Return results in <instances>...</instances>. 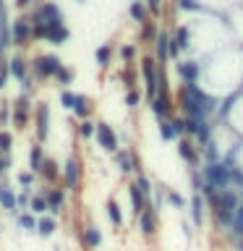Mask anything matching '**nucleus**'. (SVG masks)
<instances>
[{"label":"nucleus","mask_w":243,"mask_h":251,"mask_svg":"<svg viewBox=\"0 0 243 251\" xmlns=\"http://www.w3.org/2000/svg\"><path fill=\"white\" fill-rule=\"evenodd\" d=\"M178 100H180V107H183L186 118H204V121H207V115L217 105V102L212 100L207 92H201L196 84H183L180 86Z\"/></svg>","instance_id":"1"},{"label":"nucleus","mask_w":243,"mask_h":251,"mask_svg":"<svg viewBox=\"0 0 243 251\" xmlns=\"http://www.w3.org/2000/svg\"><path fill=\"white\" fill-rule=\"evenodd\" d=\"M233 157L227 154L225 160L219 162H207L204 165V183L215 186L217 191H225L227 186H230V173H233Z\"/></svg>","instance_id":"2"},{"label":"nucleus","mask_w":243,"mask_h":251,"mask_svg":"<svg viewBox=\"0 0 243 251\" xmlns=\"http://www.w3.org/2000/svg\"><path fill=\"white\" fill-rule=\"evenodd\" d=\"M31 21L34 24H45V26H63V11H60V5H55V3H42L37 8V13L31 16Z\"/></svg>","instance_id":"3"},{"label":"nucleus","mask_w":243,"mask_h":251,"mask_svg":"<svg viewBox=\"0 0 243 251\" xmlns=\"http://www.w3.org/2000/svg\"><path fill=\"white\" fill-rule=\"evenodd\" d=\"M160 68L162 66L154 58H141V74H144V81H146L149 100H154L157 94H160V89H157V74H160Z\"/></svg>","instance_id":"4"},{"label":"nucleus","mask_w":243,"mask_h":251,"mask_svg":"<svg viewBox=\"0 0 243 251\" xmlns=\"http://www.w3.org/2000/svg\"><path fill=\"white\" fill-rule=\"evenodd\" d=\"M31 66H34L37 76H55L63 68V63H60L58 55H39V58H34Z\"/></svg>","instance_id":"5"},{"label":"nucleus","mask_w":243,"mask_h":251,"mask_svg":"<svg viewBox=\"0 0 243 251\" xmlns=\"http://www.w3.org/2000/svg\"><path fill=\"white\" fill-rule=\"evenodd\" d=\"M175 71H178V76L183 78V84H196V78L201 74V63L199 60H178Z\"/></svg>","instance_id":"6"},{"label":"nucleus","mask_w":243,"mask_h":251,"mask_svg":"<svg viewBox=\"0 0 243 251\" xmlns=\"http://www.w3.org/2000/svg\"><path fill=\"white\" fill-rule=\"evenodd\" d=\"M78 178H81V165H78L76 157H71V160L63 165V183H66L68 191H76Z\"/></svg>","instance_id":"7"},{"label":"nucleus","mask_w":243,"mask_h":251,"mask_svg":"<svg viewBox=\"0 0 243 251\" xmlns=\"http://www.w3.org/2000/svg\"><path fill=\"white\" fill-rule=\"evenodd\" d=\"M97 144L102 149H107V152H118V136L113 133V128H110L107 123H97Z\"/></svg>","instance_id":"8"},{"label":"nucleus","mask_w":243,"mask_h":251,"mask_svg":"<svg viewBox=\"0 0 243 251\" xmlns=\"http://www.w3.org/2000/svg\"><path fill=\"white\" fill-rule=\"evenodd\" d=\"M215 207H217V209H227V212H238L241 199H238V194H235V191L225 188V191H217V196H215Z\"/></svg>","instance_id":"9"},{"label":"nucleus","mask_w":243,"mask_h":251,"mask_svg":"<svg viewBox=\"0 0 243 251\" xmlns=\"http://www.w3.org/2000/svg\"><path fill=\"white\" fill-rule=\"evenodd\" d=\"M11 34H13V42L26 45V42H29V37H31L29 21H26V19H16V21L11 24Z\"/></svg>","instance_id":"10"},{"label":"nucleus","mask_w":243,"mask_h":251,"mask_svg":"<svg viewBox=\"0 0 243 251\" xmlns=\"http://www.w3.org/2000/svg\"><path fill=\"white\" fill-rule=\"evenodd\" d=\"M128 194H131V207H133V215H136V220L144 215V209L149 207V201L144 199V194L139 191V186L136 183H131L128 186Z\"/></svg>","instance_id":"11"},{"label":"nucleus","mask_w":243,"mask_h":251,"mask_svg":"<svg viewBox=\"0 0 243 251\" xmlns=\"http://www.w3.org/2000/svg\"><path fill=\"white\" fill-rule=\"evenodd\" d=\"M47 118H50V110H47L45 102H39L37 105V141L39 144L47 139Z\"/></svg>","instance_id":"12"},{"label":"nucleus","mask_w":243,"mask_h":251,"mask_svg":"<svg viewBox=\"0 0 243 251\" xmlns=\"http://www.w3.org/2000/svg\"><path fill=\"white\" fill-rule=\"evenodd\" d=\"M13 121L19 123V126H26L29 123V97H26V94H21V97L16 100V105H13Z\"/></svg>","instance_id":"13"},{"label":"nucleus","mask_w":243,"mask_h":251,"mask_svg":"<svg viewBox=\"0 0 243 251\" xmlns=\"http://www.w3.org/2000/svg\"><path fill=\"white\" fill-rule=\"evenodd\" d=\"M154 50H157V58H160V66H162V63L170 58V37H168V31H157Z\"/></svg>","instance_id":"14"},{"label":"nucleus","mask_w":243,"mask_h":251,"mask_svg":"<svg viewBox=\"0 0 243 251\" xmlns=\"http://www.w3.org/2000/svg\"><path fill=\"white\" fill-rule=\"evenodd\" d=\"M81 238H84V243H86V249H99V243H102V230L94 223H89L81 230Z\"/></svg>","instance_id":"15"},{"label":"nucleus","mask_w":243,"mask_h":251,"mask_svg":"<svg viewBox=\"0 0 243 251\" xmlns=\"http://www.w3.org/2000/svg\"><path fill=\"white\" fill-rule=\"evenodd\" d=\"M170 97L168 94H157V97L152 100V113L160 118V121H168V115H170Z\"/></svg>","instance_id":"16"},{"label":"nucleus","mask_w":243,"mask_h":251,"mask_svg":"<svg viewBox=\"0 0 243 251\" xmlns=\"http://www.w3.org/2000/svg\"><path fill=\"white\" fill-rule=\"evenodd\" d=\"M188 207H191V223L196 227H201V223H204V196L194 194V199L188 201Z\"/></svg>","instance_id":"17"},{"label":"nucleus","mask_w":243,"mask_h":251,"mask_svg":"<svg viewBox=\"0 0 243 251\" xmlns=\"http://www.w3.org/2000/svg\"><path fill=\"white\" fill-rule=\"evenodd\" d=\"M139 227H141V233L144 235H154L157 230V220H154V209H152V204L144 209V215L139 217Z\"/></svg>","instance_id":"18"},{"label":"nucleus","mask_w":243,"mask_h":251,"mask_svg":"<svg viewBox=\"0 0 243 251\" xmlns=\"http://www.w3.org/2000/svg\"><path fill=\"white\" fill-rule=\"evenodd\" d=\"M45 199H47V204H50L52 215H58V212L63 209V188H47Z\"/></svg>","instance_id":"19"},{"label":"nucleus","mask_w":243,"mask_h":251,"mask_svg":"<svg viewBox=\"0 0 243 251\" xmlns=\"http://www.w3.org/2000/svg\"><path fill=\"white\" fill-rule=\"evenodd\" d=\"M178 154L183 157L188 165H194V168L199 165V154H196V149H194L191 141H180V144H178Z\"/></svg>","instance_id":"20"},{"label":"nucleus","mask_w":243,"mask_h":251,"mask_svg":"<svg viewBox=\"0 0 243 251\" xmlns=\"http://www.w3.org/2000/svg\"><path fill=\"white\" fill-rule=\"evenodd\" d=\"M115 162H118V168H121L123 173L136 170V160H133L131 152H125V149H118V152H115Z\"/></svg>","instance_id":"21"},{"label":"nucleus","mask_w":243,"mask_h":251,"mask_svg":"<svg viewBox=\"0 0 243 251\" xmlns=\"http://www.w3.org/2000/svg\"><path fill=\"white\" fill-rule=\"evenodd\" d=\"M0 204H3L5 209H11V212H16L19 209V201H16V194L8 188L5 183H0Z\"/></svg>","instance_id":"22"},{"label":"nucleus","mask_w":243,"mask_h":251,"mask_svg":"<svg viewBox=\"0 0 243 251\" xmlns=\"http://www.w3.org/2000/svg\"><path fill=\"white\" fill-rule=\"evenodd\" d=\"M58 230V223H55V217H39L37 223V233L42 235V238H50V235Z\"/></svg>","instance_id":"23"},{"label":"nucleus","mask_w":243,"mask_h":251,"mask_svg":"<svg viewBox=\"0 0 243 251\" xmlns=\"http://www.w3.org/2000/svg\"><path fill=\"white\" fill-rule=\"evenodd\" d=\"M8 74L16 76V78H24V76H26V63H24V58H19V55H16V58L8 60Z\"/></svg>","instance_id":"24"},{"label":"nucleus","mask_w":243,"mask_h":251,"mask_svg":"<svg viewBox=\"0 0 243 251\" xmlns=\"http://www.w3.org/2000/svg\"><path fill=\"white\" fill-rule=\"evenodd\" d=\"M29 165H31V173H39V170H42L45 157H42V147H39V144L31 147V152H29Z\"/></svg>","instance_id":"25"},{"label":"nucleus","mask_w":243,"mask_h":251,"mask_svg":"<svg viewBox=\"0 0 243 251\" xmlns=\"http://www.w3.org/2000/svg\"><path fill=\"white\" fill-rule=\"evenodd\" d=\"M29 209H31V215H45V212H50V204H47L45 194H37V196H31V204H29Z\"/></svg>","instance_id":"26"},{"label":"nucleus","mask_w":243,"mask_h":251,"mask_svg":"<svg viewBox=\"0 0 243 251\" xmlns=\"http://www.w3.org/2000/svg\"><path fill=\"white\" fill-rule=\"evenodd\" d=\"M128 13H131V19H133V21L146 24V5L141 3V0H133L131 8H128Z\"/></svg>","instance_id":"27"},{"label":"nucleus","mask_w":243,"mask_h":251,"mask_svg":"<svg viewBox=\"0 0 243 251\" xmlns=\"http://www.w3.org/2000/svg\"><path fill=\"white\" fill-rule=\"evenodd\" d=\"M68 37H71V31H68L66 26H52V29H50V34H47V42H52V45H63Z\"/></svg>","instance_id":"28"},{"label":"nucleus","mask_w":243,"mask_h":251,"mask_svg":"<svg viewBox=\"0 0 243 251\" xmlns=\"http://www.w3.org/2000/svg\"><path fill=\"white\" fill-rule=\"evenodd\" d=\"M16 223H19V227H24V230H37V215H31V212H21L19 217H16Z\"/></svg>","instance_id":"29"},{"label":"nucleus","mask_w":243,"mask_h":251,"mask_svg":"<svg viewBox=\"0 0 243 251\" xmlns=\"http://www.w3.org/2000/svg\"><path fill=\"white\" fill-rule=\"evenodd\" d=\"M39 173H42V176H45V178L52 183V180H58V176H60V168L55 165V160H45V165H42V170H39Z\"/></svg>","instance_id":"30"},{"label":"nucleus","mask_w":243,"mask_h":251,"mask_svg":"<svg viewBox=\"0 0 243 251\" xmlns=\"http://www.w3.org/2000/svg\"><path fill=\"white\" fill-rule=\"evenodd\" d=\"M107 217H110V223L121 227L123 225V212L121 207H118V201H107Z\"/></svg>","instance_id":"31"},{"label":"nucleus","mask_w":243,"mask_h":251,"mask_svg":"<svg viewBox=\"0 0 243 251\" xmlns=\"http://www.w3.org/2000/svg\"><path fill=\"white\" fill-rule=\"evenodd\" d=\"M230 233H233L238 241L243 238V201H241L238 212H235V220H233V227H230Z\"/></svg>","instance_id":"32"},{"label":"nucleus","mask_w":243,"mask_h":251,"mask_svg":"<svg viewBox=\"0 0 243 251\" xmlns=\"http://www.w3.org/2000/svg\"><path fill=\"white\" fill-rule=\"evenodd\" d=\"M94 58H97V63H99L102 68H105L107 63H110V58H113V47H110V45H102V47H97V55H94Z\"/></svg>","instance_id":"33"},{"label":"nucleus","mask_w":243,"mask_h":251,"mask_svg":"<svg viewBox=\"0 0 243 251\" xmlns=\"http://www.w3.org/2000/svg\"><path fill=\"white\" fill-rule=\"evenodd\" d=\"M73 110H76L78 118H86V115H89V110H92L89 107V100H86L84 94H76V107Z\"/></svg>","instance_id":"34"},{"label":"nucleus","mask_w":243,"mask_h":251,"mask_svg":"<svg viewBox=\"0 0 243 251\" xmlns=\"http://www.w3.org/2000/svg\"><path fill=\"white\" fill-rule=\"evenodd\" d=\"M160 136H162L165 141H172V139L178 136L175 128H172V121H160Z\"/></svg>","instance_id":"35"},{"label":"nucleus","mask_w":243,"mask_h":251,"mask_svg":"<svg viewBox=\"0 0 243 251\" xmlns=\"http://www.w3.org/2000/svg\"><path fill=\"white\" fill-rule=\"evenodd\" d=\"M204 123H207L204 118H186V133H194V136H196V133L201 131Z\"/></svg>","instance_id":"36"},{"label":"nucleus","mask_w":243,"mask_h":251,"mask_svg":"<svg viewBox=\"0 0 243 251\" xmlns=\"http://www.w3.org/2000/svg\"><path fill=\"white\" fill-rule=\"evenodd\" d=\"M133 183L139 186V191L144 194V199L149 201V196H152V183H149V180H146V176H141V173H139V178L133 180Z\"/></svg>","instance_id":"37"},{"label":"nucleus","mask_w":243,"mask_h":251,"mask_svg":"<svg viewBox=\"0 0 243 251\" xmlns=\"http://www.w3.org/2000/svg\"><path fill=\"white\" fill-rule=\"evenodd\" d=\"M196 139H199V144H201V147L212 144V126H209V123H204V126H201V131L196 133Z\"/></svg>","instance_id":"38"},{"label":"nucleus","mask_w":243,"mask_h":251,"mask_svg":"<svg viewBox=\"0 0 243 251\" xmlns=\"http://www.w3.org/2000/svg\"><path fill=\"white\" fill-rule=\"evenodd\" d=\"M172 42H175L180 50H186V47H188V26H180V29H178V34L172 37Z\"/></svg>","instance_id":"39"},{"label":"nucleus","mask_w":243,"mask_h":251,"mask_svg":"<svg viewBox=\"0 0 243 251\" xmlns=\"http://www.w3.org/2000/svg\"><path fill=\"white\" fill-rule=\"evenodd\" d=\"M78 133H81L84 139H89L97 133V123H92V121H81V126H78Z\"/></svg>","instance_id":"40"},{"label":"nucleus","mask_w":243,"mask_h":251,"mask_svg":"<svg viewBox=\"0 0 243 251\" xmlns=\"http://www.w3.org/2000/svg\"><path fill=\"white\" fill-rule=\"evenodd\" d=\"M168 201H170L175 209H186V207H188V201H186L180 194H175V191H168Z\"/></svg>","instance_id":"41"},{"label":"nucleus","mask_w":243,"mask_h":251,"mask_svg":"<svg viewBox=\"0 0 243 251\" xmlns=\"http://www.w3.org/2000/svg\"><path fill=\"white\" fill-rule=\"evenodd\" d=\"M60 102H63V107H68V110H73V107H76V94L66 89V92H63V94H60Z\"/></svg>","instance_id":"42"},{"label":"nucleus","mask_w":243,"mask_h":251,"mask_svg":"<svg viewBox=\"0 0 243 251\" xmlns=\"http://www.w3.org/2000/svg\"><path fill=\"white\" fill-rule=\"evenodd\" d=\"M11 147H13V139H11V133L3 131L0 133V152H11Z\"/></svg>","instance_id":"43"},{"label":"nucleus","mask_w":243,"mask_h":251,"mask_svg":"<svg viewBox=\"0 0 243 251\" xmlns=\"http://www.w3.org/2000/svg\"><path fill=\"white\" fill-rule=\"evenodd\" d=\"M178 8H183V11H204L201 3H196V0H178Z\"/></svg>","instance_id":"44"},{"label":"nucleus","mask_w":243,"mask_h":251,"mask_svg":"<svg viewBox=\"0 0 243 251\" xmlns=\"http://www.w3.org/2000/svg\"><path fill=\"white\" fill-rule=\"evenodd\" d=\"M139 100H141V94L136 89H128V94H125V105H128V107H139Z\"/></svg>","instance_id":"45"},{"label":"nucleus","mask_w":243,"mask_h":251,"mask_svg":"<svg viewBox=\"0 0 243 251\" xmlns=\"http://www.w3.org/2000/svg\"><path fill=\"white\" fill-rule=\"evenodd\" d=\"M16 201H19V207H29L31 204V188H24V191L16 196Z\"/></svg>","instance_id":"46"},{"label":"nucleus","mask_w":243,"mask_h":251,"mask_svg":"<svg viewBox=\"0 0 243 251\" xmlns=\"http://www.w3.org/2000/svg\"><path fill=\"white\" fill-rule=\"evenodd\" d=\"M121 55H123V60H133V58H136V47H133V45H123L121 47Z\"/></svg>","instance_id":"47"},{"label":"nucleus","mask_w":243,"mask_h":251,"mask_svg":"<svg viewBox=\"0 0 243 251\" xmlns=\"http://www.w3.org/2000/svg\"><path fill=\"white\" fill-rule=\"evenodd\" d=\"M55 76H58V81H60L63 86H66V84H71V78H73V74H71L68 68H60V71H58V74H55Z\"/></svg>","instance_id":"48"},{"label":"nucleus","mask_w":243,"mask_h":251,"mask_svg":"<svg viewBox=\"0 0 243 251\" xmlns=\"http://www.w3.org/2000/svg\"><path fill=\"white\" fill-rule=\"evenodd\" d=\"M191 183H194V191H196V194H201L204 183H201V176H199V170H194V173H191Z\"/></svg>","instance_id":"49"},{"label":"nucleus","mask_w":243,"mask_h":251,"mask_svg":"<svg viewBox=\"0 0 243 251\" xmlns=\"http://www.w3.org/2000/svg\"><path fill=\"white\" fill-rule=\"evenodd\" d=\"M172 128H175L178 136H180V133H186V118H175V121H172Z\"/></svg>","instance_id":"50"},{"label":"nucleus","mask_w":243,"mask_h":251,"mask_svg":"<svg viewBox=\"0 0 243 251\" xmlns=\"http://www.w3.org/2000/svg\"><path fill=\"white\" fill-rule=\"evenodd\" d=\"M31 180H34V176H31V173H21V176H19V183L26 186V188L31 186Z\"/></svg>","instance_id":"51"},{"label":"nucleus","mask_w":243,"mask_h":251,"mask_svg":"<svg viewBox=\"0 0 243 251\" xmlns=\"http://www.w3.org/2000/svg\"><path fill=\"white\" fill-rule=\"evenodd\" d=\"M230 180H235V183H241V186H243V170H241V168H233Z\"/></svg>","instance_id":"52"},{"label":"nucleus","mask_w":243,"mask_h":251,"mask_svg":"<svg viewBox=\"0 0 243 251\" xmlns=\"http://www.w3.org/2000/svg\"><path fill=\"white\" fill-rule=\"evenodd\" d=\"M141 37H144V39H152V37H157V34H154V29L149 26V24H144V31H141Z\"/></svg>","instance_id":"53"},{"label":"nucleus","mask_w":243,"mask_h":251,"mask_svg":"<svg viewBox=\"0 0 243 251\" xmlns=\"http://www.w3.org/2000/svg\"><path fill=\"white\" fill-rule=\"evenodd\" d=\"M146 3H149V11H152V13H160V3H162V0H146Z\"/></svg>","instance_id":"54"},{"label":"nucleus","mask_w":243,"mask_h":251,"mask_svg":"<svg viewBox=\"0 0 243 251\" xmlns=\"http://www.w3.org/2000/svg\"><path fill=\"white\" fill-rule=\"evenodd\" d=\"M21 86H24V94L31 92V78H29V76H24V78H21Z\"/></svg>","instance_id":"55"},{"label":"nucleus","mask_w":243,"mask_h":251,"mask_svg":"<svg viewBox=\"0 0 243 251\" xmlns=\"http://www.w3.org/2000/svg\"><path fill=\"white\" fill-rule=\"evenodd\" d=\"M8 121V110H0V123H5Z\"/></svg>","instance_id":"56"},{"label":"nucleus","mask_w":243,"mask_h":251,"mask_svg":"<svg viewBox=\"0 0 243 251\" xmlns=\"http://www.w3.org/2000/svg\"><path fill=\"white\" fill-rule=\"evenodd\" d=\"M8 168V160H5V157H0V173H3Z\"/></svg>","instance_id":"57"},{"label":"nucleus","mask_w":243,"mask_h":251,"mask_svg":"<svg viewBox=\"0 0 243 251\" xmlns=\"http://www.w3.org/2000/svg\"><path fill=\"white\" fill-rule=\"evenodd\" d=\"M31 3V0H16V5H19V8H24V5H29Z\"/></svg>","instance_id":"58"},{"label":"nucleus","mask_w":243,"mask_h":251,"mask_svg":"<svg viewBox=\"0 0 243 251\" xmlns=\"http://www.w3.org/2000/svg\"><path fill=\"white\" fill-rule=\"evenodd\" d=\"M238 251H243V238L238 241Z\"/></svg>","instance_id":"59"},{"label":"nucleus","mask_w":243,"mask_h":251,"mask_svg":"<svg viewBox=\"0 0 243 251\" xmlns=\"http://www.w3.org/2000/svg\"><path fill=\"white\" fill-rule=\"evenodd\" d=\"M76 3H84V0H76Z\"/></svg>","instance_id":"60"},{"label":"nucleus","mask_w":243,"mask_h":251,"mask_svg":"<svg viewBox=\"0 0 243 251\" xmlns=\"http://www.w3.org/2000/svg\"><path fill=\"white\" fill-rule=\"evenodd\" d=\"M0 5H3V0H0Z\"/></svg>","instance_id":"61"}]
</instances>
